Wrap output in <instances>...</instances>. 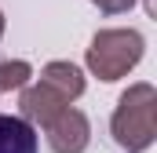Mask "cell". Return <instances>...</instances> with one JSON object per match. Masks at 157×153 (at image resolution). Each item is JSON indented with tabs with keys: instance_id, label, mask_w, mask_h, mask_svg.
Listing matches in <instances>:
<instances>
[{
	"instance_id": "6da1fadb",
	"label": "cell",
	"mask_w": 157,
	"mask_h": 153,
	"mask_svg": "<svg viewBox=\"0 0 157 153\" xmlns=\"http://www.w3.org/2000/svg\"><path fill=\"white\" fill-rule=\"evenodd\" d=\"M110 131L124 153H143L157 139V91L150 84H132L117 99Z\"/></svg>"
},
{
	"instance_id": "7a4b0ae2",
	"label": "cell",
	"mask_w": 157,
	"mask_h": 153,
	"mask_svg": "<svg viewBox=\"0 0 157 153\" xmlns=\"http://www.w3.org/2000/svg\"><path fill=\"white\" fill-rule=\"evenodd\" d=\"M143 37L135 29H102L88 47V69L99 80H121L143 58Z\"/></svg>"
},
{
	"instance_id": "3957f363",
	"label": "cell",
	"mask_w": 157,
	"mask_h": 153,
	"mask_svg": "<svg viewBox=\"0 0 157 153\" xmlns=\"http://www.w3.org/2000/svg\"><path fill=\"white\" fill-rule=\"evenodd\" d=\"M40 128H44L48 146L55 153H84L88 142H91V124H88V117L80 113V110H73L70 102L51 117L48 124H40Z\"/></svg>"
},
{
	"instance_id": "277c9868",
	"label": "cell",
	"mask_w": 157,
	"mask_h": 153,
	"mask_svg": "<svg viewBox=\"0 0 157 153\" xmlns=\"http://www.w3.org/2000/svg\"><path fill=\"white\" fill-rule=\"evenodd\" d=\"M18 91H22L18 110H22V120H29V124H48L51 117L66 106V99H62L59 91H51L44 80L33 84V88H18Z\"/></svg>"
},
{
	"instance_id": "5b68a950",
	"label": "cell",
	"mask_w": 157,
	"mask_h": 153,
	"mask_svg": "<svg viewBox=\"0 0 157 153\" xmlns=\"http://www.w3.org/2000/svg\"><path fill=\"white\" fill-rule=\"evenodd\" d=\"M37 150H40V139L29 120L0 113V153H37Z\"/></svg>"
},
{
	"instance_id": "8992f818",
	"label": "cell",
	"mask_w": 157,
	"mask_h": 153,
	"mask_svg": "<svg viewBox=\"0 0 157 153\" xmlns=\"http://www.w3.org/2000/svg\"><path fill=\"white\" fill-rule=\"evenodd\" d=\"M40 80L51 88V91H59L66 102H73L84 95V76L73 62H48L44 69H40Z\"/></svg>"
},
{
	"instance_id": "52a82bcc",
	"label": "cell",
	"mask_w": 157,
	"mask_h": 153,
	"mask_svg": "<svg viewBox=\"0 0 157 153\" xmlns=\"http://www.w3.org/2000/svg\"><path fill=\"white\" fill-rule=\"evenodd\" d=\"M29 76H33V66L22 62V58H15V62H0V95H4V91H18V88H26Z\"/></svg>"
},
{
	"instance_id": "ba28073f",
	"label": "cell",
	"mask_w": 157,
	"mask_h": 153,
	"mask_svg": "<svg viewBox=\"0 0 157 153\" xmlns=\"http://www.w3.org/2000/svg\"><path fill=\"white\" fill-rule=\"evenodd\" d=\"M91 4H95L102 15H121V11H128L135 0H91Z\"/></svg>"
},
{
	"instance_id": "9c48e42d",
	"label": "cell",
	"mask_w": 157,
	"mask_h": 153,
	"mask_svg": "<svg viewBox=\"0 0 157 153\" xmlns=\"http://www.w3.org/2000/svg\"><path fill=\"white\" fill-rule=\"evenodd\" d=\"M0 37H4V15H0Z\"/></svg>"
}]
</instances>
